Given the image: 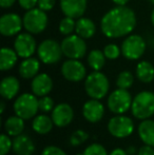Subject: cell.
Here are the masks:
<instances>
[{"label":"cell","mask_w":154,"mask_h":155,"mask_svg":"<svg viewBox=\"0 0 154 155\" xmlns=\"http://www.w3.org/2000/svg\"><path fill=\"white\" fill-rule=\"evenodd\" d=\"M23 27L31 34H40L47 29L48 15L40 8H32L23 16Z\"/></svg>","instance_id":"obj_5"},{"label":"cell","mask_w":154,"mask_h":155,"mask_svg":"<svg viewBox=\"0 0 154 155\" xmlns=\"http://www.w3.org/2000/svg\"><path fill=\"white\" fill-rule=\"evenodd\" d=\"M137 155H154V147L145 145L138 149Z\"/></svg>","instance_id":"obj_38"},{"label":"cell","mask_w":154,"mask_h":155,"mask_svg":"<svg viewBox=\"0 0 154 155\" xmlns=\"http://www.w3.org/2000/svg\"><path fill=\"white\" fill-rule=\"evenodd\" d=\"M14 112L19 117L23 118L25 120L31 119L37 114L39 110L38 99L36 98L35 94L25 93L17 97L14 102Z\"/></svg>","instance_id":"obj_4"},{"label":"cell","mask_w":154,"mask_h":155,"mask_svg":"<svg viewBox=\"0 0 154 155\" xmlns=\"http://www.w3.org/2000/svg\"><path fill=\"white\" fill-rule=\"evenodd\" d=\"M146 51V42L140 35H130L121 45V54L129 60L139 59Z\"/></svg>","instance_id":"obj_9"},{"label":"cell","mask_w":154,"mask_h":155,"mask_svg":"<svg viewBox=\"0 0 154 155\" xmlns=\"http://www.w3.org/2000/svg\"><path fill=\"white\" fill-rule=\"evenodd\" d=\"M62 53L69 59H80L87 52V45L84 39L79 35H68L61 41Z\"/></svg>","instance_id":"obj_6"},{"label":"cell","mask_w":154,"mask_h":155,"mask_svg":"<svg viewBox=\"0 0 154 155\" xmlns=\"http://www.w3.org/2000/svg\"><path fill=\"white\" fill-rule=\"evenodd\" d=\"M18 54L15 50H12L10 48H2L0 52V70L1 71H8L17 62Z\"/></svg>","instance_id":"obj_23"},{"label":"cell","mask_w":154,"mask_h":155,"mask_svg":"<svg viewBox=\"0 0 154 155\" xmlns=\"http://www.w3.org/2000/svg\"><path fill=\"white\" fill-rule=\"evenodd\" d=\"M131 111L137 119H148L154 114V93L143 91L133 98Z\"/></svg>","instance_id":"obj_3"},{"label":"cell","mask_w":154,"mask_h":155,"mask_svg":"<svg viewBox=\"0 0 154 155\" xmlns=\"http://www.w3.org/2000/svg\"><path fill=\"white\" fill-rule=\"evenodd\" d=\"M74 117V111L72 107L68 104H59L53 109L52 111V119L56 127L64 128L69 126L73 120Z\"/></svg>","instance_id":"obj_14"},{"label":"cell","mask_w":154,"mask_h":155,"mask_svg":"<svg viewBox=\"0 0 154 155\" xmlns=\"http://www.w3.org/2000/svg\"><path fill=\"white\" fill-rule=\"evenodd\" d=\"M109 155H128V153L126 150L121 149V148H116V149H114Z\"/></svg>","instance_id":"obj_40"},{"label":"cell","mask_w":154,"mask_h":155,"mask_svg":"<svg viewBox=\"0 0 154 155\" xmlns=\"http://www.w3.org/2000/svg\"><path fill=\"white\" fill-rule=\"evenodd\" d=\"M15 2H16V0H0V5L3 8H11Z\"/></svg>","instance_id":"obj_39"},{"label":"cell","mask_w":154,"mask_h":155,"mask_svg":"<svg viewBox=\"0 0 154 155\" xmlns=\"http://www.w3.org/2000/svg\"><path fill=\"white\" fill-rule=\"evenodd\" d=\"M82 155H108V152L100 143H92L86 148Z\"/></svg>","instance_id":"obj_31"},{"label":"cell","mask_w":154,"mask_h":155,"mask_svg":"<svg viewBox=\"0 0 154 155\" xmlns=\"http://www.w3.org/2000/svg\"><path fill=\"white\" fill-rule=\"evenodd\" d=\"M53 119L52 117H49L48 115L41 114L37 115L34 118L33 123H32V128L38 134H48L49 132H51V130L53 129Z\"/></svg>","instance_id":"obj_26"},{"label":"cell","mask_w":154,"mask_h":155,"mask_svg":"<svg viewBox=\"0 0 154 155\" xmlns=\"http://www.w3.org/2000/svg\"><path fill=\"white\" fill-rule=\"evenodd\" d=\"M138 135L144 143L154 147V120L144 119L138 126Z\"/></svg>","instance_id":"obj_22"},{"label":"cell","mask_w":154,"mask_h":155,"mask_svg":"<svg viewBox=\"0 0 154 155\" xmlns=\"http://www.w3.org/2000/svg\"><path fill=\"white\" fill-rule=\"evenodd\" d=\"M109 80L107 76L99 71L91 73L84 81L86 92L93 99H101L109 91Z\"/></svg>","instance_id":"obj_2"},{"label":"cell","mask_w":154,"mask_h":155,"mask_svg":"<svg viewBox=\"0 0 154 155\" xmlns=\"http://www.w3.org/2000/svg\"><path fill=\"white\" fill-rule=\"evenodd\" d=\"M23 27V19L15 13L4 14L0 18V33L5 37L18 34Z\"/></svg>","instance_id":"obj_11"},{"label":"cell","mask_w":154,"mask_h":155,"mask_svg":"<svg viewBox=\"0 0 154 155\" xmlns=\"http://www.w3.org/2000/svg\"><path fill=\"white\" fill-rule=\"evenodd\" d=\"M4 130L11 136H18L25 130V119L18 115L8 117L4 123Z\"/></svg>","instance_id":"obj_25"},{"label":"cell","mask_w":154,"mask_h":155,"mask_svg":"<svg viewBox=\"0 0 154 155\" xmlns=\"http://www.w3.org/2000/svg\"><path fill=\"white\" fill-rule=\"evenodd\" d=\"M14 50L21 58H29L36 51V40L31 33H21L17 35L14 41Z\"/></svg>","instance_id":"obj_12"},{"label":"cell","mask_w":154,"mask_h":155,"mask_svg":"<svg viewBox=\"0 0 154 155\" xmlns=\"http://www.w3.org/2000/svg\"><path fill=\"white\" fill-rule=\"evenodd\" d=\"M108 131L116 138H126L134 131V123L130 117L117 115L112 117L108 123Z\"/></svg>","instance_id":"obj_10"},{"label":"cell","mask_w":154,"mask_h":155,"mask_svg":"<svg viewBox=\"0 0 154 155\" xmlns=\"http://www.w3.org/2000/svg\"><path fill=\"white\" fill-rule=\"evenodd\" d=\"M37 54L39 59L45 64H54L58 62L62 56L61 45L54 39H45L38 45Z\"/></svg>","instance_id":"obj_7"},{"label":"cell","mask_w":154,"mask_h":155,"mask_svg":"<svg viewBox=\"0 0 154 155\" xmlns=\"http://www.w3.org/2000/svg\"><path fill=\"white\" fill-rule=\"evenodd\" d=\"M132 96L126 89L118 88L110 94L108 98V108L114 114H123L132 106Z\"/></svg>","instance_id":"obj_8"},{"label":"cell","mask_w":154,"mask_h":155,"mask_svg":"<svg viewBox=\"0 0 154 155\" xmlns=\"http://www.w3.org/2000/svg\"><path fill=\"white\" fill-rule=\"evenodd\" d=\"M117 5H126L129 2V0H112Z\"/></svg>","instance_id":"obj_42"},{"label":"cell","mask_w":154,"mask_h":155,"mask_svg":"<svg viewBox=\"0 0 154 155\" xmlns=\"http://www.w3.org/2000/svg\"><path fill=\"white\" fill-rule=\"evenodd\" d=\"M12 150L17 155H33L35 151V145L30 136L20 134L15 136L13 139Z\"/></svg>","instance_id":"obj_18"},{"label":"cell","mask_w":154,"mask_h":155,"mask_svg":"<svg viewBox=\"0 0 154 155\" xmlns=\"http://www.w3.org/2000/svg\"><path fill=\"white\" fill-rule=\"evenodd\" d=\"M89 138V134L84 130H76L70 137V143L73 147H78L86 143Z\"/></svg>","instance_id":"obj_30"},{"label":"cell","mask_w":154,"mask_h":155,"mask_svg":"<svg viewBox=\"0 0 154 155\" xmlns=\"http://www.w3.org/2000/svg\"><path fill=\"white\" fill-rule=\"evenodd\" d=\"M136 148L135 147H133V146H130L129 148L127 149V153L128 155H135L136 154Z\"/></svg>","instance_id":"obj_41"},{"label":"cell","mask_w":154,"mask_h":155,"mask_svg":"<svg viewBox=\"0 0 154 155\" xmlns=\"http://www.w3.org/2000/svg\"><path fill=\"white\" fill-rule=\"evenodd\" d=\"M136 25V16L133 10L125 5L107 12L100 21L101 32L108 38H120L130 34Z\"/></svg>","instance_id":"obj_1"},{"label":"cell","mask_w":154,"mask_h":155,"mask_svg":"<svg viewBox=\"0 0 154 155\" xmlns=\"http://www.w3.org/2000/svg\"><path fill=\"white\" fill-rule=\"evenodd\" d=\"M20 89L19 80L14 76H8L2 79L0 84V94L4 99H13L18 94Z\"/></svg>","instance_id":"obj_19"},{"label":"cell","mask_w":154,"mask_h":155,"mask_svg":"<svg viewBox=\"0 0 154 155\" xmlns=\"http://www.w3.org/2000/svg\"><path fill=\"white\" fill-rule=\"evenodd\" d=\"M105 114V107L99 99L88 100L82 107V115L90 123H98Z\"/></svg>","instance_id":"obj_15"},{"label":"cell","mask_w":154,"mask_h":155,"mask_svg":"<svg viewBox=\"0 0 154 155\" xmlns=\"http://www.w3.org/2000/svg\"><path fill=\"white\" fill-rule=\"evenodd\" d=\"M18 3L23 10H32L38 3V0H18Z\"/></svg>","instance_id":"obj_37"},{"label":"cell","mask_w":154,"mask_h":155,"mask_svg":"<svg viewBox=\"0 0 154 155\" xmlns=\"http://www.w3.org/2000/svg\"><path fill=\"white\" fill-rule=\"evenodd\" d=\"M13 147V140L8 137V134H2L0 137V155H6Z\"/></svg>","instance_id":"obj_33"},{"label":"cell","mask_w":154,"mask_h":155,"mask_svg":"<svg viewBox=\"0 0 154 155\" xmlns=\"http://www.w3.org/2000/svg\"><path fill=\"white\" fill-rule=\"evenodd\" d=\"M88 63L94 71H100L106 63V56L100 50H92L88 55Z\"/></svg>","instance_id":"obj_27"},{"label":"cell","mask_w":154,"mask_h":155,"mask_svg":"<svg viewBox=\"0 0 154 155\" xmlns=\"http://www.w3.org/2000/svg\"><path fill=\"white\" fill-rule=\"evenodd\" d=\"M150 1H151V3H153V4H154V0H150Z\"/></svg>","instance_id":"obj_45"},{"label":"cell","mask_w":154,"mask_h":155,"mask_svg":"<svg viewBox=\"0 0 154 155\" xmlns=\"http://www.w3.org/2000/svg\"><path fill=\"white\" fill-rule=\"evenodd\" d=\"M60 8L64 16L80 18L87 10V0H60Z\"/></svg>","instance_id":"obj_16"},{"label":"cell","mask_w":154,"mask_h":155,"mask_svg":"<svg viewBox=\"0 0 154 155\" xmlns=\"http://www.w3.org/2000/svg\"><path fill=\"white\" fill-rule=\"evenodd\" d=\"M4 110H5V104L3 101L1 102V114H3Z\"/></svg>","instance_id":"obj_43"},{"label":"cell","mask_w":154,"mask_h":155,"mask_svg":"<svg viewBox=\"0 0 154 155\" xmlns=\"http://www.w3.org/2000/svg\"><path fill=\"white\" fill-rule=\"evenodd\" d=\"M133 82H134L133 74L129 71H123L117 76L116 86L120 89H126V90H128V89L132 87Z\"/></svg>","instance_id":"obj_28"},{"label":"cell","mask_w":154,"mask_h":155,"mask_svg":"<svg viewBox=\"0 0 154 155\" xmlns=\"http://www.w3.org/2000/svg\"><path fill=\"white\" fill-rule=\"evenodd\" d=\"M55 3H56V0H38L37 5L40 10L48 12V11H51L54 8Z\"/></svg>","instance_id":"obj_36"},{"label":"cell","mask_w":154,"mask_h":155,"mask_svg":"<svg viewBox=\"0 0 154 155\" xmlns=\"http://www.w3.org/2000/svg\"><path fill=\"white\" fill-rule=\"evenodd\" d=\"M31 89L33 94H35L36 96H39V97H42V96L48 95L52 91L53 80L45 73L37 74L32 80Z\"/></svg>","instance_id":"obj_17"},{"label":"cell","mask_w":154,"mask_h":155,"mask_svg":"<svg viewBox=\"0 0 154 155\" xmlns=\"http://www.w3.org/2000/svg\"><path fill=\"white\" fill-rule=\"evenodd\" d=\"M40 69V63L36 58H25L22 62L19 65V74L25 79H31L34 78L38 74Z\"/></svg>","instance_id":"obj_20"},{"label":"cell","mask_w":154,"mask_h":155,"mask_svg":"<svg viewBox=\"0 0 154 155\" xmlns=\"http://www.w3.org/2000/svg\"><path fill=\"white\" fill-rule=\"evenodd\" d=\"M76 34L82 37L84 39H88L94 36L96 32V25L90 18L80 17L76 21Z\"/></svg>","instance_id":"obj_21"},{"label":"cell","mask_w":154,"mask_h":155,"mask_svg":"<svg viewBox=\"0 0 154 155\" xmlns=\"http://www.w3.org/2000/svg\"><path fill=\"white\" fill-rule=\"evenodd\" d=\"M76 29V22H75L74 18H71V17H64L60 20L59 22V32L62 35H71Z\"/></svg>","instance_id":"obj_29"},{"label":"cell","mask_w":154,"mask_h":155,"mask_svg":"<svg viewBox=\"0 0 154 155\" xmlns=\"http://www.w3.org/2000/svg\"><path fill=\"white\" fill-rule=\"evenodd\" d=\"M41 155H67L66 152L56 146H48L43 149Z\"/></svg>","instance_id":"obj_35"},{"label":"cell","mask_w":154,"mask_h":155,"mask_svg":"<svg viewBox=\"0 0 154 155\" xmlns=\"http://www.w3.org/2000/svg\"><path fill=\"white\" fill-rule=\"evenodd\" d=\"M38 104H39V110L41 112L48 113L50 111H53V109L55 108L54 107V101L51 97L49 96H42L40 99H38Z\"/></svg>","instance_id":"obj_34"},{"label":"cell","mask_w":154,"mask_h":155,"mask_svg":"<svg viewBox=\"0 0 154 155\" xmlns=\"http://www.w3.org/2000/svg\"><path fill=\"white\" fill-rule=\"evenodd\" d=\"M86 68L78 59H69L61 65V74L67 80L72 82L81 81L86 77Z\"/></svg>","instance_id":"obj_13"},{"label":"cell","mask_w":154,"mask_h":155,"mask_svg":"<svg viewBox=\"0 0 154 155\" xmlns=\"http://www.w3.org/2000/svg\"><path fill=\"white\" fill-rule=\"evenodd\" d=\"M120 53H121V49H119L114 43H110V45H106L105 49H103V54H105L106 58L111 59V60L118 58Z\"/></svg>","instance_id":"obj_32"},{"label":"cell","mask_w":154,"mask_h":155,"mask_svg":"<svg viewBox=\"0 0 154 155\" xmlns=\"http://www.w3.org/2000/svg\"><path fill=\"white\" fill-rule=\"evenodd\" d=\"M151 22H152V25H154V8L152 11V14H151Z\"/></svg>","instance_id":"obj_44"},{"label":"cell","mask_w":154,"mask_h":155,"mask_svg":"<svg viewBox=\"0 0 154 155\" xmlns=\"http://www.w3.org/2000/svg\"><path fill=\"white\" fill-rule=\"evenodd\" d=\"M136 77L144 84H149L154 79V67L149 61H140L136 65Z\"/></svg>","instance_id":"obj_24"}]
</instances>
